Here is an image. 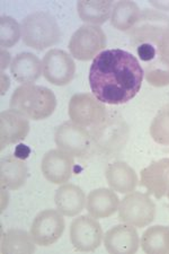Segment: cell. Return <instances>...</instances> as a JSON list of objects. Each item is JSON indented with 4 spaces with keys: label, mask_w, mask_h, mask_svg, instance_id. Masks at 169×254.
Instances as JSON below:
<instances>
[{
    "label": "cell",
    "mask_w": 169,
    "mask_h": 254,
    "mask_svg": "<svg viewBox=\"0 0 169 254\" xmlns=\"http://www.w3.org/2000/svg\"><path fill=\"white\" fill-rule=\"evenodd\" d=\"M143 78L139 60L122 49L102 51L93 60L88 76L93 95L111 105L127 103L137 96Z\"/></svg>",
    "instance_id": "obj_1"
},
{
    "label": "cell",
    "mask_w": 169,
    "mask_h": 254,
    "mask_svg": "<svg viewBox=\"0 0 169 254\" xmlns=\"http://www.w3.org/2000/svg\"><path fill=\"white\" fill-rule=\"evenodd\" d=\"M10 109L34 121L51 117L56 108V97L50 88L39 85H22L14 91Z\"/></svg>",
    "instance_id": "obj_2"
},
{
    "label": "cell",
    "mask_w": 169,
    "mask_h": 254,
    "mask_svg": "<svg viewBox=\"0 0 169 254\" xmlns=\"http://www.w3.org/2000/svg\"><path fill=\"white\" fill-rule=\"evenodd\" d=\"M22 40L26 47L43 51L59 42L61 30L56 19L48 11H34L20 23Z\"/></svg>",
    "instance_id": "obj_3"
},
{
    "label": "cell",
    "mask_w": 169,
    "mask_h": 254,
    "mask_svg": "<svg viewBox=\"0 0 169 254\" xmlns=\"http://www.w3.org/2000/svg\"><path fill=\"white\" fill-rule=\"evenodd\" d=\"M107 44L105 32L101 26L86 25L80 26L70 38L68 48L73 58L79 61L95 59Z\"/></svg>",
    "instance_id": "obj_4"
},
{
    "label": "cell",
    "mask_w": 169,
    "mask_h": 254,
    "mask_svg": "<svg viewBox=\"0 0 169 254\" xmlns=\"http://www.w3.org/2000/svg\"><path fill=\"white\" fill-rule=\"evenodd\" d=\"M156 217V204L149 194L142 192L127 193L118 206V219L134 227H147Z\"/></svg>",
    "instance_id": "obj_5"
},
{
    "label": "cell",
    "mask_w": 169,
    "mask_h": 254,
    "mask_svg": "<svg viewBox=\"0 0 169 254\" xmlns=\"http://www.w3.org/2000/svg\"><path fill=\"white\" fill-rule=\"evenodd\" d=\"M68 114L73 124L89 128L100 126L105 120L106 108L92 94L78 93L70 98Z\"/></svg>",
    "instance_id": "obj_6"
},
{
    "label": "cell",
    "mask_w": 169,
    "mask_h": 254,
    "mask_svg": "<svg viewBox=\"0 0 169 254\" xmlns=\"http://www.w3.org/2000/svg\"><path fill=\"white\" fill-rule=\"evenodd\" d=\"M65 223L59 210L47 209L39 212L31 225L30 234L39 247H50L62 236Z\"/></svg>",
    "instance_id": "obj_7"
},
{
    "label": "cell",
    "mask_w": 169,
    "mask_h": 254,
    "mask_svg": "<svg viewBox=\"0 0 169 254\" xmlns=\"http://www.w3.org/2000/svg\"><path fill=\"white\" fill-rule=\"evenodd\" d=\"M69 234L73 248L80 252L95 251L101 247L104 237L101 224L90 215L79 216L73 219Z\"/></svg>",
    "instance_id": "obj_8"
},
{
    "label": "cell",
    "mask_w": 169,
    "mask_h": 254,
    "mask_svg": "<svg viewBox=\"0 0 169 254\" xmlns=\"http://www.w3.org/2000/svg\"><path fill=\"white\" fill-rule=\"evenodd\" d=\"M42 64L44 78L52 85L65 86L75 77L76 64L72 56L60 49H51L45 53Z\"/></svg>",
    "instance_id": "obj_9"
},
{
    "label": "cell",
    "mask_w": 169,
    "mask_h": 254,
    "mask_svg": "<svg viewBox=\"0 0 169 254\" xmlns=\"http://www.w3.org/2000/svg\"><path fill=\"white\" fill-rule=\"evenodd\" d=\"M169 28V17L157 10L144 9L139 22L130 31V36L134 43H154L158 47L164 32Z\"/></svg>",
    "instance_id": "obj_10"
},
{
    "label": "cell",
    "mask_w": 169,
    "mask_h": 254,
    "mask_svg": "<svg viewBox=\"0 0 169 254\" xmlns=\"http://www.w3.org/2000/svg\"><path fill=\"white\" fill-rule=\"evenodd\" d=\"M55 141L59 149L71 156L81 157L89 149L90 134L84 127L67 121L56 128Z\"/></svg>",
    "instance_id": "obj_11"
},
{
    "label": "cell",
    "mask_w": 169,
    "mask_h": 254,
    "mask_svg": "<svg viewBox=\"0 0 169 254\" xmlns=\"http://www.w3.org/2000/svg\"><path fill=\"white\" fill-rule=\"evenodd\" d=\"M75 167L73 156L61 149H51L44 155L41 162V171L49 182L64 184L71 179Z\"/></svg>",
    "instance_id": "obj_12"
},
{
    "label": "cell",
    "mask_w": 169,
    "mask_h": 254,
    "mask_svg": "<svg viewBox=\"0 0 169 254\" xmlns=\"http://www.w3.org/2000/svg\"><path fill=\"white\" fill-rule=\"evenodd\" d=\"M139 245V234L131 225H116L104 235L105 250L111 254H133L138 251Z\"/></svg>",
    "instance_id": "obj_13"
},
{
    "label": "cell",
    "mask_w": 169,
    "mask_h": 254,
    "mask_svg": "<svg viewBox=\"0 0 169 254\" xmlns=\"http://www.w3.org/2000/svg\"><path fill=\"white\" fill-rule=\"evenodd\" d=\"M140 184L156 199H162L169 190V158L158 159L140 173Z\"/></svg>",
    "instance_id": "obj_14"
},
{
    "label": "cell",
    "mask_w": 169,
    "mask_h": 254,
    "mask_svg": "<svg viewBox=\"0 0 169 254\" xmlns=\"http://www.w3.org/2000/svg\"><path fill=\"white\" fill-rule=\"evenodd\" d=\"M30 121L22 113L13 109L6 110L0 114V140L1 149L24 140L30 132Z\"/></svg>",
    "instance_id": "obj_15"
},
{
    "label": "cell",
    "mask_w": 169,
    "mask_h": 254,
    "mask_svg": "<svg viewBox=\"0 0 169 254\" xmlns=\"http://www.w3.org/2000/svg\"><path fill=\"white\" fill-rule=\"evenodd\" d=\"M10 72L17 83L32 85L43 73L42 61L34 53L22 52L11 61Z\"/></svg>",
    "instance_id": "obj_16"
},
{
    "label": "cell",
    "mask_w": 169,
    "mask_h": 254,
    "mask_svg": "<svg viewBox=\"0 0 169 254\" xmlns=\"http://www.w3.org/2000/svg\"><path fill=\"white\" fill-rule=\"evenodd\" d=\"M86 201L85 192L76 184L64 183L56 190L55 202L56 209L67 217H75L84 210Z\"/></svg>",
    "instance_id": "obj_17"
},
{
    "label": "cell",
    "mask_w": 169,
    "mask_h": 254,
    "mask_svg": "<svg viewBox=\"0 0 169 254\" xmlns=\"http://www.w3.org/2000/svg\"><path fill=\"white\" fill-rule=\"evenodd\" d=\"M118 195L112 189L100 188L89 192L86 201L88 214L96 219L109 218L118 210Z\"/></svg>",
    "instance_id": "obj_18"
},
{
    "label": "cell",
    "mask_w": 169,
    "mask_h": 254,
    "mask_svg": "<svg viewBox=\"0 0 169 254\" xmlns=\"http://www.w3.org/2000/svg\"><path fill=\"white\" fill-rule=\"evenodd\" d=\"M105 178L110 188L122 194L131 193L138 186V175L125 162H114L107 166Z\"/></svg>",
    "instance_id": "obj_19"
},
{
    "label": "cell",
    "mask_w": 169,
    "mask_h": 254,
    "mask_svg": "<svg viewBox=\"0 0 169 254\" xmlns=\"http://www.w3.org/2000/svg\"><path fill=\"white\" fill-rule=\"evenodd\" d=\"M28 169L23 159L7 156L0 163V184L6 190H18L27 181Z\"/></svg>",
    "instance_id": "obj_20"
},
{
    "label": "cell",
    "mask_w": 169,
    "mask_h": 254,
    "mask_svg": "<svg viewBox=\"0 0 169 254\" xmlns=\"http://www.w3.org/2000/svg\"><path fill=\"white\" fill-rule=\"evenodd\" d=\"M114 3L111 0H80L77 2L79 18L88 25L100 26L106 23L112 15Z\"/></svg>",
    "instance_id": "obj_21"
},
{
    "label": "cell",
    "mask_w": 169,
    "mask_h": 254,
    "mask_svg": "<svg viewBox=\"0 0 169 254\" xmlns=\"http://www.w3.org/2000/svg\"><path fill=\"white\" fill-rule=\"evenodd\" d=\"M141 9L134 1H117L114 3L111 24L114 28L121 32H130L141 17Z\"/></svg>",
    "instance_id": "obj_22"
},
{
    "label": "cell",
    "mask_w": 169,
    "mask_h": 254,
    "mask_svg": "<svg viewBox=\"0 0 169 254\" xmlns=\"http://www.w3.org/2000/svg\"><path fill=\"white\" fill-rule=\"evenodd\" d=\"M35 245L31 234L23 229L11 228L1 236V254L34 253Z\"/></svg>",
    "instance_id": "obj_23"
},
{
    "label": "cell",
    "mask_w": 169,
    "mask_h": 254,
    "mask_svg": "<svg viewBox=\"0 0 169 254\" xmlns=\"http://www.w3.org/2000/svg\"><path fill=\"white\" fill-rule=\"evenodd\" d=\"M141 243L142 251L147 254L169 253V226L156 225L143 233Z\"/></svg>",
    "instance_id": "obj_24"
},
{
    "label": "cell",
    "mask_w": 169,
    "mask_h": 254,
    "mask_svg": "<svg viewBox=\"0 0 169 254\" xmlns=\"http://www.w3.org/2000/svg\"><path fill=\"white\" fill-rule=\"evenodd\" d=\"M144 70V78L155 87L169 85V60L159 53L155 60L148 63Z\"/></svg>",
    "instance_id": "obj_25"
},
{
    "label": "cell",
    "mask_w": 169,
    "mask_h": 254,
    "mask_svg": "<svg viewBox=\"0 0 169 254\" xmlns=\"http://www.w3.org/2000/svg\"><path fill=\"white\" fill-rule=\"evenodd\" d=\"M150 136L163 146H169V104L157 113L150 125Z\"/></svg>",
    "instance_id": "obj_26"
},
{
    "label": "cell",
    "mask_w": 169,
    "mask_h": 254,
    "mask_svg": "<svg viewBox=\"0 0 169 254\" xmlns=\"http://www.w3.org/2000/svg\"><path fill=\"white\" fill-rule=\"evenodd\" d=\"M22 38V28L17 20L3 15L0 18V46L5 50L13 48Z\"/></svg>",
    "instance_id": "obj_27"
},
{
    "label": "cell",
    "mask_w": 169,
    "mask_h": 254,
    "mask_svg": "<svg viewBox=\"0 0 169 254\" xmlns=\"http://www.w3.org/2000/svg\"><path fill=\"white\" fill-rule=\"evenodd\" d=\"M137 53L140 59L148 64L157 58V56L159 55V51L158 48H157V46H155L154 43L144 42L139 44L137 48Z\"/></svg>",
    "instance_id": "obj_28"
},
{
    "label": "cell",
    "mask_w": 169,
    "mask_h": 254,
    "mask_svg": "<svg viewBox=\"0 0 169 254\" xmlns=\"http://www.w3.org/2000/svg\"><path fill=\"white\" fill-rule=\"evenodd\" d=\"M158 51L165 58L169 60V28L164 32V34L159 40L158 43Z\"/></svg>",
    "instance_id": "obj_29"
},
{
    "label": "cell",
    "mask_w": 169,
    "mask_h": 254,
    "mask_svg": "<svg viewBox=\"0 0 169 254\" xmlns=\"http://www.w3.org/2000/svg\"><path fill=\"white\" fill-rule=\"evenodd\" d=\"M30 151L31 150L27 146L20 143V145H18L17 148H16V150H15V156L19 159H25L28 157V155H30Z\"/></svg>",
    "instance_id": "obj_30"
},
{
    "label": "cell",
    "mask_w": 169,
    "mask_h": 254,
    "mask_svg": "<svg viewBox=\"0 0 169 254\" xmlns=\"http://www.w3.org/2000/svg\"><path fill=\"white\" fill-rule=\"evenodd\" d=\"M150 5L156 8V10L169 11V1H150Z\"/></svg>",
    "instance_id": "obj_31"
},
{
    "label": "cell",
    "mask_w": 169,
    "mask_h": 254,
    "mask_svg": "<svg viewBox=\"0 0 169 254\" xmlns=\"http://www.w3.org/2000/svg\"><path fill=\"white\" fill-rule=\"evenodd\" d=\"M10 53L5 51L2 49L1 50V70H5V68L8 64H10Z\"/></svg>",
    "instance_id": "obj_32"
},
{
    "label": "cell",
    "mask_w": 169,
    "mask_h": 254,
    "mask_svg": "<svg viewBox=\"0 0 169 254\" xmlns=\"http://www.w3.org/2000/svg\"><path fill=\"white\" fill-rule=\"evenodd\" d=\"M1 79H2V84H1V94L2 95H5V93L8 88H9L10 86V79L9 77L6 76L5 73H3V71L1 72Z\"/></svg>",
    "instance_id": "obj_33"
},
{
    "label": "cell",
    "mask_w": 169,
    "mask_h": 254,
    "mask_svg": "<svg viewBox=\"0 0 169 254\" xmlns=\"http://www.w3.org/2000/svg\"><path fill=\"white\" fill-rule=\"evenodd\" d=\"M167 196H168V200H169V190H168V192H167Z\"/></svg>",
    "instance_id": "obj_34"
}]
</instances>
